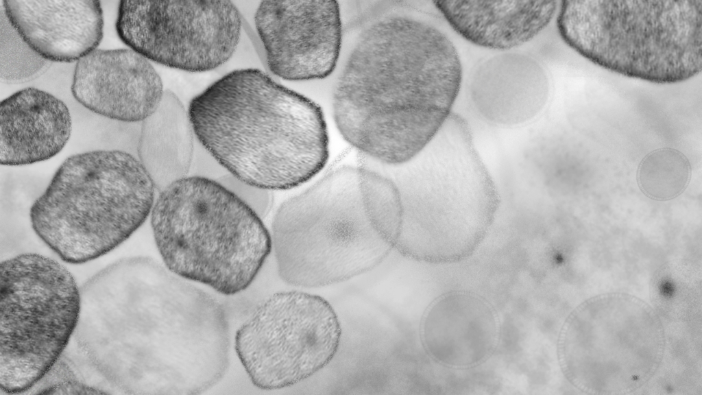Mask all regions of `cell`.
<instances>
[{
	"label": "cell",
	"mask_w": 702,
	"mask_h": 395,
	"mask_svg": "<svg viewBox=\"0 0 702 395\" xmlns=\"http://www.w3.org/2000/svg\"><path fill=\"white\" fill-rule=\"evenodd\" d=\"M461 81L459 53L444 33L409 16H387L359 36L335 86L334 119L361 152L401 165L443 127Z\"/></svg>",
	"instance_id": "6da1fadb"
},
{
	"label": "cell",
	"mask_w": 702,
	"mask_h": 395,
	"mask_svg": "<svg viewBox=\"0 0 702 395\" xmlns=\"http://www.w3.org/2000/svg\"><path fill=\"white\" fill-rule=\"evenodd\" d=\"M188 112L204 148L248 184L290 189L313 177L327 161L321 108L260 70L224 75L191 100Z\"/></svg>",
	"instance_id": "7a4b0ae2"
},
{
	"label": "cell",
	"mask_w": 702,
	"mask_h": 395,
	"mask_svg": "<svg viewBox=\"0 0 702 395\" xmlns=\"http://www.w3.org/2000/svg\"><path fill=\"white\" fill-rule=\"evenodd\" d=\"M401 223L389 178L366 167L337 169L277 210L271 238L278 274L304 288L349 280L388 256Z\"/></svg>",
	"instance_id": "3957f363"
},
{
	"label": "cell",
	"mask_w": 702,
	"mask_h": 395,
	"mask_svg": "<svg viewBox=\"0 0 702 395\" xmlns=\"http://www.w3.org/2000/svg\"><path fill=\"white\" fill-rule=\"evenodd\" d=\"M381 165L376 171L393 182L400 199L396 250L431 264L455 263L474 252L494 220L500 198L463 120L450 115L409 161Z\"/></svg>",
	"instance_id": "277c9868"
},
{
	"label": "cell",
	"mask_w": 702,
	"mask_h": 395,
	"mask_svg": "<svg viewBox=\"0 0 702 395\" xmlns=\"http://www.w3.org/2000/svg\"><path fill=\"white\" fill-rule=\"evenodd\" d=\"M156 190L140 160L128 152L76 154L33 202L31 225L63 261L84 263L115 249L143 225Z\"/></svg>",
	"instance_id": "5b68a950"
},
{
	"label": "cell",
	"mask_w": 702,
	"mask_h": 395,
	"mask_svg": "<svg viewBox=\"0 0 702 395\" xmlns=\"http://www.w3.org/2000/svg\"><path fill=\"white\" fill-rule=\"evenodd\" d=\"M150 223L165 267L226 296L248 287L272 250L261 219L217 180H176L154 203Z\"/></svg>",
	"instance_id": "8992f818"
},
{
	"label": "cell",
	"mask_w": 702,
	"mask_h": 395,
	"mask_svg": "<svg viewBox=\"0 0 702 395\" xmlns=\"http://www.w3.org/2000/svg\"><path fill=\"white\" fill-rule=\"evenodd\" d=\"M702 0L565 1L563 40L611 71L656 83L684 81L701 69Z\"/></svg>",
	"instance_id": "52a82bcc"
},
{
	"label": "cell",
	"mask_w": 702,
	"mask_h": 395,
	"mask_svg": "<svg viewBox=\"0 0 702 395\" xmlns=\"http://www.w3.org/2000/svg\"><path fill=\"white\" fill-rule=\"evenodd\" d=\"M165 267L134 256L102 269L80 288L73 337L88 364L113 390L156 394V335Z\"/></svg>",
	"instance_id": "ba28073f"
},
{
	"label": "cell",
	"mask_w": 702,
	"mask_h": 395,
	"mask_svg": "<svg viewBox=\"0 0 702 395\" xmlns=\"http://www.w3.org/2000/svg\"><path fill=\"white\" fill-rule=\"evenodd\" d=\"M80 288L56 260L23 253L0 265V389L33 388L63 355L76 329Z\"/></svg>",
	"instance_id": "9c48e42d"
},
{
	"label": "cell",
	"mask_w": 702,
	"mask_h": 395,
	"mask_svg": "<svg viewBox=\"0 0 702 395\" xmlns=\"http://www.w3.org/2000/svg\"><path fill=\"white\" fill-rule=\"evenodd\" d=\"M665 333L657 312L622 292L585 300L568 316L557 346L560 367L575 387L594 394L631 393L658 370Z\"/></svg>",
	"instance_id": "30bf717a"
},
{
	"label": "cell",
	"mask_w": 702,
	"mask_h": 395,
	"mask_svg": "<svg viewBox=\"0 0 702 395\" xmlns=\"http://www.w3.org/2000/svg\"><path fill=\"white\" fill-rule=\"evenodd\" d=\"M340 339V323L328 301L306 292L282 291L256 307L237 331L234 348L251 382L274 390L325 367Z\"/></svg>",
	"instance_id": "8fae6325"
},
{
	"label": "cell",
	"mask_w": 702,
	"mask_h": 395,
	"mask_svg": "<svg viewBox=\"0 0 702 395\" xmlns=\"http://www.w3.org/2000/svg\"><path fill=\"white\" fill-rule=\"evenodd\" d=\"M240 13L228 1H121L120 39L148 60L187 71L226 62L239 44Z\"/></svg>",
	"instance_id": "7c38bea8"
},
{
	"label": "cell",
	"mask_w": 702,
	"mask_h": 395,
	"mask_svg": "<svg viewBox=\"0 0 702 395\" xmlns=\"http://www.w3.org/2000/svg\"><path fill=\"white\" fill-rule=\"evenodd\" d=\"M268 67L288 80L324 78L335 68L341 44L335 1H265L255 14Z\"/></svg>",
	"instance_id": "4fadbf2b"
},
{
	"label": "cell",
	"mask_w": 702,
	"mask_h": 395,
	"mask_svg": "<svg viewBox=\"0 0 702 395\" xmlns=\"http://www.w3.org/2000/svg\"><path fill=\"white\" fill-rule=\"evenodd\" d=\"M71 92L88 110L125 121L145 120L165 91L149 61L132 49H96L75 65Z\"/></svg>",
	"instance_id": "5bb4252c"
},
{
	"label": "cell",
	"mask_w": 702,
	"mask_h": 395,
	"mask_svg": "<svg viewBox=\"0 0 702 395\" xmlns=\"http://www.w3.org/2000/svg\"><path fill=\"white\" fill-rule=\"evenodd\" d=\"M2 11L23 41L49 62H71L97 49L104 34L93 0H5Z\"/></svg>",
	"instance_id": "9a60e30c"
},
{
	"label": "cell",
	"mask_w": 702,
	"mask_h": 395,
	"mask_svg": "<svg viewBox=\"0 0 702 395\" xmlns=\"http://www.w3.org/2000/svg\"><path fill=\"white\" fill-rule=\"evenodd\" d=\"M500 335L498 318L485 299L465 291L438 298L421 326L423 346L437 363L452 368L473 367L494 352Z\"/></svg>",
	"instance_id": "2e32d148"
},
{
	"label": "cell",
	"mask_w": 702,
	"mask_h": 395,
	"mask_svg": "<svg viewBox=\"0 0 702 395\" xmlns=\"http://www.w3.org/2000/svg\"><path fill=\"white\" fill-rule=\"evenodd\" d=\"M71 130V114L62 100L37 88L21 89L1 102V164L48 160L63 149Z\"/></svg>",
	"instance_id": "e0dca14e"
},
{
	"label": "cell",
	"mask_w": 702,
	"mask_h": 395,
	"mask_svg": "<svg viewBox=\"0 0 702 395\" xmlns=\"http://www.w3.org/2000/svg\"><path fill=\"white\" fill-rule=\"evenodd\" d=\"M452 28L479 47L508 50L535 37L550 23L555 1H435Z\"/></svg>",
	"instance_id": "ac0fdd59"
},
{
	"label": "cell",
	"mask_w": 702,
	"mask_h": 395,
	"mask_svg": "<svg viewBox=\"0 0 702 395\" xmlns=\"http://www.w3.org/2000/svg\"><path fill=\"white\" fill-rule=\"evenodd\" d=\"M194 130L178 97L165 91L155 111L143 121L138 154L156 190L186 177L194 156Z\"/></svg>",
	"instance_id": "d6986e66"
},
{
	"label": "cell",
	"mask_w": 702,
	"mask_h": 395,
	"mask_svg": "<svg viewBox=\"0 0 702 395\" xmlns=\"http://www.w3.org/2000/svg\"><path fill=\"white\" fill-rule=\"evenodd\" d=\"M691 176L687 158L672 149L652 152L641 161L637 180L642 192L651 199L666 201L686 189Z\"/></svg>",
	"instance_id": "ffe728a7"
},
{
	"label": "cell",
	"mask_w": 702,
	"mask_h": 395,
	"mask_svg": "<svg viewBox=\"0 0 702 395\" xmlns=\"http://www.w3.org/2000/svg\"><path fill=\"white\" fill-rule=\"evenodd\" d=\"M5 27L1 23V81L18 83L36 77L48 67L49 62L23 41L5 16Z\"/></svg>",
	"instance_id": "44dd1931"
},
{
	"label": "cell",
	"mask_w": 702,
	"mask_h": 395,
	"mask_svg": "<svg viewBox=\"0 0 702 395\" xmlns=\"http://www.w3.org/2000/svg\"><path fill=\"white\" fill-rule=\"evenodd\" d=\"M216 180L234 193L261 219L269 213L274 203L271 190L248 184L230 173L223 174Z\"/></svg>",
	"instance_id": "7402d4cb"
}]
</instances>
